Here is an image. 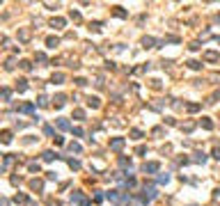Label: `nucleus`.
<instances>
[{"instance_id": "1", "label": "nucleus", "mask_w": 220, "mask_h": 206, "mask_svg": "<svg viewBox=\"0 0 220 206\" xmlns=\"http://www.w3.org/2000/svg\"><path fill=\"white\" fill-rule=\"evenodd\" d=\"M124 147V137H115V140H110V149H115V151H119Z\"/></svg>"}, {"instance_id": "2", "label": "nucleus", "mask_w": 220, "mask_h": 206, "mask_svg": "<svg viewBox=\"0 0 220 206\" xmlns=\"http://www.w3.org/2000/svg\"><path fill=\"white\" fill-rule=\"evenodd\" d=\"M158 167H160L158 163H144V167H142V170H144V172H158Z\"/></svg>"}, {"instance_id": "3", "label": "nucleus", "mask_w": 220, "mask_h": 206, "mask_svg": "<svg viewBox=\"0 0 220 206\" xmlns=\"http://www.w3.org/2000/svg\"><path fill=\"white\" fill-rule=\"evenodd\" d=\"M53 101H55V105H57V108H62V105H64V101H67V96H64V94H57Z\"/></svg>"}, {"instance_id": "4", "label": "nucleus", "mask_w": 220, "mask_h": 206, "mask_svg": "<svg viewBox=\"0 0 220 206\" xmlns=\"http://www.w3.org/2000/svg\"><path fill=\"white\" fill-rule=\"evenodd\" d=\"M204 60H209V62H216V60H218V53H213V51L204 53Z\"/></svg>"}, {"instance_id": "5", "label": "nucleus", "mask_w": 220, "mask_h": 206, "mask_svg": "<svg viewBox=\"0 0 220 206\" xmlns=\"http://www.w3.org/2000/svg\"><path fill=\"white\" fill-rule=\"evenodd\" d=\"M0 140H2L5 144H7V142H12V133H9V131H2V133H0Z\"/></svg>"}, {"instance_id": "6", "label": "nucleus", "mask_w": 220, "mask_h": 206, "mask_svg": "<svg viewBox=\"0 0 220 206\" xmlns=\"http://www.w3.org/2000/svg\"><path fill=\"white\" fill-rule=\"evenodd\" d=\"M87 105H89V108H99V99H97V96H89Z\"/></svg>"}, {"instance_id": "7", "label": "nucleus", "mask_w": 220, "mask_h": 206, "mask_svg": "<svg viewBox=\"0 0 220 206\" xmlns=\"http://www.w3.org/2000/svg\"><path fill=\"white\" fill-rule=\"evenodd\" d=\"M142 46H144V48H151V46H154V39H151V37H144V39H142Z\"/></svg>"}, {"instance_id": "8", "label": "nucleus", "mask_w": 220, "mask_h": 206, "mask_svg": "<svg viewBox=\"0 0 220 206\" xmlns=\"http://www.w3.org/2000/svg\"><path fill=\"white\" fill-rule=\"evenodd\" d=\"M53 158H57V154H53V151H46V154H44V160H46V163H51Z\"/></svg>"}, {"instance_id": "9", "label": "nucleus", "mask_w": 220, "mask_h": 206, "mask_svg": "<svg viewBox=\"0 0 220 206\" xmlns=\"http://www.w3.org/2000/svg\"><path fill=\"white\" fill-rule=\"evenodd\" d=\"M188 67L193 69V71H197V69H202V64H200L197 60H190V62H188Z\"/></svg>"}, {"instance_id": "10", "label": "nucleus", "mask_w": 220, "mask_h": 206, "mask_svg": "<svg viewBox=\"0 0 220 206\" xmlns=\"http://www.w3.org/2000/svg\"><path fill=\"white\" fill-rule=\"evenodd\" d=\"M115 16H119V18H126V12H124L122 7H115Z\"/></svg>"}, {"instance_id": "11", "label": "nucleus", "mask_w": 220, "mask_h": 206, "mask_svg": "<svg viewBox=\"0 0 220 206\" xmlns=\"http://www.w3.org/2000/svg\"><path fill=\"white\" fill-rule=\"evenodd\" d=\"M57 126H60L62 131H67V128H69V121H67V119H57Z\"/></svg>"}, {"instance_id": "12", "label": "nucleus", "mask_w": 220, "mask_h": 206, "mask_svg": "<svg viewBox=\"0 0 220 206\" xmlns=\"http://www.w3.org/2000/svg\"><path fill=\"white\" fill-rule=\"evenodd\" d=\"M51 25H53V28H62V25H64V18H53Z\"/></svg>"}, {"instance_id": "13", "label": "nucleus", "mask_w": 220, "mask_h": 206, "mask_svg": "<svg viewBox=\"0 0 220 206\" xmlns=\"http://www.w3.org/2000/svg\"><path fill=\"white\" fill-rule=\"evenodd\" d=\"M57 37H48V46H51V48H55V46H57Z\"/></svg>"}, {"instance_id": "14", "label": "nucleus", "mask_w": 220, "mask_h": 206, "mask_svg": "<svg viewBox=\"0 0 220 206\" xmlns=\"http://www.w3.org/2000/svg\"><path fill=\"white\" fill-rule=\"evenodd\" d=\"M69 167H71V170H80V163H78V160H73V158H71V160H69Z\"/></svg>"}, {"instance_id": "15", "label": "nucleus", "mask_w": 220, "mask_h": 206, "mask_svg": "<svg viewBox=\"0 0 220 206\" xmlns=\"http://www.w3.org/2000/svg\"><path fill=\"white\" fill-rule=\"evenodd\" d=\"M202 126H204V128H206V131H211V128H213L211 119H202Z\"/></svg>"}, {"instance_id": "16", "label": "nucleus", "mask_w": 220, "mask_h": 206, "mask_svg": "<svg viewBox=\"0 0 220 206\" xmlns=\"http://www.w3.org/2000/svg\"><path fill=\"white\" fill-rule=\"evenodd\" d=\"M119 165H122V167H126V165L131 167V158H119Z\"/></svg>"}, {"instance_id": "17", "label": "nucleus", "mask_w": 220, "mask_h": 206, "mask_svg": "<svg viewBox=\"0 0 220 206\" xmlns=\"http://www.w3.org/2000/svg\"><path fill=\"white\" fill-rule=\"evenodd\" d=\"M131 135H133V140H140V137H142V131L135 128V131H131Z\"/></svg>"}, {"instance_id": "18", "label": "nucleus", "mask_w": 220, "mask_h": 206, "mask_svg": "<svg viewBox=\"0 0 220 206\" xmlns=\"http://www.w3.org/2000/svg\"><path fill=\"white\" fill-rule=\"evenodd\" d=\"M188 110H190V112L200 110V103H188Z\"/></svg>"}, {"instance_id": "19", "label": "nucleus", "mask_w": 220, "mask_h": 206, "mask_svg": "<svg viewBox=\"0 0 220 206\" xmlns=\"http://www.w3.org/2000/svg\"><path fill=\"white\" fill-rule=\"evenodd\" d=\"M16 87H18V92H25V87H28V85H25V80H18V85H16Z\"/></svg>"}, {"instance_id": "20", "label": "nucleus", "mask_w": 220, "mask_h": 206, "mask_svg": "<svg viewBox=\"0 0 220 206\" xmlns=\"http://www.w3.org/2000/svg\"><path fill=\"white\" fill-rule=\"evenodd\" d=\"M195 160H197V163H204V160H206V156H204V154H195Z\"/></svg>"}, {"instance_id": "21", "label": "nucleus", "mask_w": 220, "mask_h": 206, "mask_svg": "<svg viewBox=\"0 0 220 206\" xmlns=\"http://www.w3.org/2000/svg\"><path fill=\"white\" fill-rule=\"evenodd\" d=\"M69 149H71V151H76V154H78V151H80V144H76V142H71V144H69Z\"/></svg>"}, {"instance_id": "22", "label": "nucleus", "mask_w": 220, "mask_h": 206, "mask_svg": "<svg viewBox=\"0 0 220 206\" xmlns=\"http://www.w3.org/2000/svg\"><path fill=\"white\" fill-rule=\"evenodd\" d=\"M62 80H64V76H62V73H55V76H53V83H62Z\"/></svg>"}, {"instance_id": "23", "label": "nucleus", "mask_w": 220, "mask_h": 206, "mask_svg": "<svg viewBox=\"0 0 220 206\" xmlns=\"http://www.w3.org/2000/svg\"><path fill=\"white\" fill-rule=\"evenodd\" d=\"M167 181H170V176H167V174H160V176H158V183H167Z\"/></svg>"}, {"instance_id": "24", "label": "nucleus", "mask_w": 220, "mask_h": 206, "mask_svg": "<svg viewBox=\"0 0 220 206\" xmlns=\"http://www.w3.org/2000/svg\"><path fill=\"white\" fill-rule=\"evenodd\" d=\"M0 96H2L5 101H7V99H9V89H0Z\"/></svg>"}, {"instance_id": "25", "label": "nucleus", "mask_w": 220, "mask_h": 206, "mask_svg": "<svg viewBox=\"0 0 220 206\" xmlns=\"http://www.w3.org/2000/svg\"><path fill=\"white\" fill-rule=\"evenodd\" d=\"M14 202H18V204H23V202H25V195H16V197H14Z\"/></svg>"}, {"instance_id": "26", "label": "nucleus", "mask_w": 220, "mask_h": 206, "mask_svg": "<svg viewBox=\"0 0 220 206\" xmlns=\"http://www.w3.org/2000/svg\"><path fill=\"white\" fill-rule=\"evenodd\" d=\"M73 115H76V119H83V117H85V112H83V110H76Z\"/></svg>"}, {"instance_id": "27", "label": "nucleus", "mask_w": 220, "mask_h": 206, "mask_svg": "<svg viewBox=\"0 0 220 206\" xmlns=\"http://www.w3.org/2000/svg\"><path fill=\"white\" fill-rule=\"evenodd\" d=\"M213 158H216V160H220V147H218V149H213Z\"/></svg>"}, {"instance_id": "28", "label": "nucleus", "mask_w": 220, "mask_h": 206, "mask_svg": "<svg viewBox=\"0 0 220 206\" xmlns=\"http://www.w3.org/2000/svg\"><path fill=\"white\" fill-rule=\"evenodd\" d=\"M213 99H220V89H218V92H216V94H213Z\"/></svg>"}]
</instances>
